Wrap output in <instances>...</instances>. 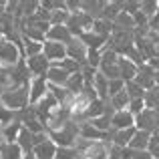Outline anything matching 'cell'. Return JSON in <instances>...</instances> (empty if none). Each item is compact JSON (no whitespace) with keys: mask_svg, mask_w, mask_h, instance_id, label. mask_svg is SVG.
<instances>
[{"mask_svg":"<svg viewBox=\"0 0 159 159\" xmlns=\"http://www.w3.org/2000/svg\"><path fill=\"white\" fill-rule=\"evenodd\" d=\"M0 70H2V65H0Z\"/></svg>","mask_w":159,"mask_h":159,"instance_id":"cell-46","label":"cell"},{"mask_svg":"<svg viewBox=\"0 0 159 159\" xmlns=\"http://www.w3.org/2000/svg\"><path fill=\"white\" fill-rule=\"evenodd\" d=\"M135 83H137V85H141L145 91L153 89V87H155V70H153L147 62L139 66V73H137V77H135Z\"/></svg>","mask_w":159,"mask_h":159,"instance_id":"cell-11","label":"cell"},{"mask_svg":"<svg viewBox=\"0 0 159 159\" xmlns=\"http://www.w3.org/2000/svg\"><path fill=\"white\" fill-rule=\"evenodd\" d=\"M129 103H131V97L127 95V91H121V93H117L115 97L109 99V105L113 107V111H125V109L129 107Z\"/></svg>","mask_w":159,"mask_h":159,"instance_id":"cell-27","label":"cell"},{"mask_svg":"<svg viewBox=\"0 0 159 159\" xmlns=\"http://www.w3.org/2000/svg\"><path fill=\"white\" fill-rule=\"evenodd\" d=\"M77 157H79V151L75 147H58L54 159H77Z\"/></svg>","mask_w":159,"mask_h":159,"instance_id":"cell-38","label":"cell"},{"mask_svg":"<svg viewBox=\"0 0 159 159\" xmlns=\"http://www.w3.org/2000/svg\"><path fill=\"white\" fill-rule=\"evenodd\" d=\"M24 151L18 147V143H2L0 145V159H22Z\"/></svg>","mask_w":159,"mask_h":159,"instance_id":"cell-24","label":"cell"},{"mask_svg":"<svg viewBox=\"0 0 159 159\" xmlns=\"http://www.w3.org/2000/svg\"><path fill=\"white\" fill-rule=\"evenodd\" d=\"M57 149H58L57 145H54L51 139H47L44 143H40L39 147H34L32 153H34L36 159H54L57 157Z\"/></svg>","mask_w":159,"mask_h":159,"instance_id":"cell-21","label":"cell"},{"mask_svg":"<svg viewBox=\"0 0 159 159\" xmlns=\"http://www.w3.org/2000/svg\"><path fill=\"white\" fill-rule=\"evenodd\" d=\"M125 91H127V95L131 99H143L145 97V89L141 85H137L135 81H129L125 83Z\"/></svg>","mask_w":159,"mask_h":159,"instance_id":"cell-33","label":"cell"},{"mask_svg":"<svg viewBox=\"0 0 159 159\" xmlns=\"http://www.w3.org/2000/svg\"><path fill=\"white\" fill-rule=\"evenodd\" d=\"M135 129L147 131L153 135L159 129V111H155V109H145L141 115L135 117Z\"/></svg>","mask_w":159,"mask_h":159,"instance_id":"cell-5","label":"cell"},{"mask_svg":"<svg viewBox=\"0 0 159 159\" xmlns=\"http://www.w3.org/2000/svg\"><path fill=\"white\" fill-rule=\"evenodd\" d=\"M141 12L151 20L153 16L159 12V2L157 0H143V2H141Z\"/></svg>","mask_w":159,"mask_h":159,"instance_id":"cell-34","label":"cell"},{"mask_svg":"<svg viewBox=\"0 0 159 159\" xmlns=\"http://www.w3.org/2000/svg\"><path fill=\"white\" fill-rule=\"evenodd\" d=\"M123 12V2H107V6H105V10H103V16L101 18L103 20H109V22H115V18Z\"/></svg>","mask_w":159,"mask_h":159,"instance_id":"cell-28","label":"cell"},{"mask_svg":"<svg viewBox=\"0 0 159 159\" xmlns=\"http://www.w3.org/2000/svg\"><path fill=\"white\" fill-rule=\"evenodd\" d=\"M58 66H61L62 70H66L69 75H77V73H81L83 70V66L79 65L77 61H73V58H65V61H61V62H57Z\"/></svg>","mask_w":159,"mask_h":159,"instance_id":"cell-36","label":"cell"},{"mask_svg":"<svg viewBox=\"0 0 159 159\" xmlns=\"http://www.w3.org/2000/svg\"><path fill=\"white\" fill-rule=\"evenodd\" d=\"M101 57H103V51H89V54H87V65L99 70V66H101Z\"/></svg>","mask_w":159,"mask_h":159,"instance_id":"cell-39","label":"cell"},{"mask_svg":"<svg viewBox=\"0 0 159 159\" xmlns=\"http://www.w3.org/2000/svg\"><path fill=\"white\" fill-rule=\"evenodd\" d=\"M93 32H95V34H99V36H103V39H111V34H113V22L103 20V18L95 20Z\"/></svg>","mask_w":159,"mask_h":159,"instance_id":"cell-30","label":"cell"},{"mask_svg":"<svg viewBox=\"0 0 159 159\" xmlns=\"http://www.w3.org/2000/svg\"><path fill=\"white\" fill-rule=\"evenodd\" d=\"M0 131H2V127H0Z\"/></svg>","mask_w":159,"mask_h":159,"instance_id":"cell-47","label":"cell"},{"mask_svg":"<svg viewBox=\"0 0 159 159\" xmlns=\"http://www.w3.org/2000/svg\"><path fill=\"white\" fill-rule=\"evenodd\" d=\"M0 103H2L4 107H8L10 111H14V113L26 109L30 105L28 87H8V89H4L2 95H0Z\"/></svg>","mask_w":159,"mask_h":159,"instance_id":"cell-1","label":"cell"},{"mask_svg":"<svg viewBox=\"0 0 159 159\" xmlns=\"http://www.w3.org/2000/svg\"><path fill=\"white\" fill-rule=\"evenodd\" d=\"M20 131H22V123L14 121V123L6 125V127H4L2 131H0V137H2L4 143H16V141H18Z\"/></svg>","mask_w":159,"mask_h":159,"instance_id":"cell-20","label":"cell"},{"mask_svg":"<svg viewBox=\"0 0 159 159\" xmlns=\"http://www.w3.org/2000/svg\"><path fill=\"white\" fill-rule=\"evenodd\" d=\"M119 69H121V79H123L125 83L135 81L137 73H139V66H137L135 62H131L129 58H125V57L119 58Z\"/></svg>","mask_w":159,"mask_h":159,"instance_id":"cell-19","label":"cell"},{"mask_svg":"<svg viewBox=\"0 0 159 159\" xmlns=\"http://www.w3.org/2000/svg\"><path fill=\"white\" fill-rule=\"evenodd\" d=\"M43 54L51 61V65H57V62L65 61L66 58V47L61 43H52V40H44V51Z\"/></svg>","mask_w":159,"mask_h":159,"instance_id":"cell-8","label":"cell"},{"mask_svg":"<svg viewBox=\"0 0 159 159\" xmlns=\"http://www.w3.org/2000/svg\"><path fill=\"white\" fill-rule=\"evenodd\" d=\"M79 137H83L87 141H107V133H101L97 127H93L91 121L79 123Z\"/></svg>","mask_w":159,"mask_h":159,"instance_id":"cell-12","label":"cell"},{"mask_svg":"<svg viewBox=\"0 0 159 159\" xmlns=\"http://www.w3.org/2000/svg\"><path fill=\"white\" fill-rule=\"evenodd\" d=\"M139 10H141V2H135V0H125L123 2V12H127V14L135 16Z\"/></svg>","mask_w":159,"mask_h":159,"instance_id":"cell-41","label":"cell"},{"mask_svg":"<svg viewBox=\"0 0 159 159\" xmlns=\"http://www.w3.org/2000/svg\"><path fill=\"white\" fill-rule=\"evenodd\" d=\"M16 121V113L14 111H10L8 107H4L2 103H0V127H6V125H10V123H14Z\"/></svg>","mask_w":159,"mask_h":159,"instance_id":"cell-35","label":"cell"},{"mask_svg":"<svg viewBox=\"0 0 159 159\" xmlns=\"http://www.w3.org/2000/svg\"><path fill=\"white\" fill-rule=\"evenodd\" d=\"M135 127V115L125 109V111H117L113 115V131H123V129Z\"/></svg>","mask_w":159,"mask_h":159,"instance_id":"cell-13","label":"cell"},{"mask_svg":"<svg viewBox=\"0 0 159 159\" xmlns=\"http://www.w3.org/2000/svg\"><path fill=\"white\" fill-rule=\"evenodd\" d=\"M32 139H34V135H32L28 129L22 127V131H20L18 141H16V143H18V147L22 149L24 153H32V151H34V141H32Z\"/></svg>","mask_w":159,"mask_h":159,"instance_id":"cell-26","label":"cell"},{"mask_svg":"<svg viewBox=\"0 0 159 159\" xmlns=\"http://www.w3.org/2000/svg\"><path fill=\"white\" fill-rule=\"evenodd\" d=\"M48 93L58 101V105H65V103L69 101V97H70V93L66 91V87H58V85H48Z\"/></svg>","mask_w":159,"mask_h":159,"instance_id":"cell-32","label":"cell"},{"mask_svg":"<svg viewBox=\"0 0 159 159\" xmlns=\"http://www.w3.org/2000/svg\"><path fill=\"white\" fill-rule=\"evenodd\" d=\"M149 30H151V32H159V12L149 20Z\"/></svg>","mask_w":159,"mask_h":159,"instance_id":"cell-42","label":"cell"},{"mask_svg":"<svg viewBox=\"0 0 159 159\" xmlns=\"http://www.w3.org/2000/svg\"><path fill=\"white\" fill-rule=\"evenodd\" d=\"M135 18H133L131 14H127V12H121L119 16L115 18V22H113V30H127V32H133L135 30Z\"/></svg>","mask_w":159,"mask_h":159,"instance_id":"cell-22","label":"cell"},{"mask_svg":"<svg viewBox=\"0 0 159 159\" xmlns=\"http://www.w3.org/2000/svg\"><path fill=\"white\" fill-rule=\"evenodd\" d=\"M26 65H28V70H30L32 77H47L48 69H51V61H48L44 54L26 58Z\"/></svg>","mask_w":159,"mask_h":159,"instance_id":"cell-9","label":"cell"},{"mask_svg":"<svg viewBox=\"0 0 159 159\" xmlns=\"http://www.w3.org/2000/svg\"><path fill=\"white\" fill-rule=\"evenodd\" d=\"M85 77H83V73H77V75H70L69 83H66V91H69L70 95H79L83 89H85Z\"/></svg>","mask_w":159,"mask_h":159,"instance_id":"cell-29","label":"cell"},{"mask_svg":"<svg viewBox=\"0 0 159 159\" xmlns=\"http://www.w3.org/2000/svg\"><path fill=\"white\" fill-rule=\"evenodd\" d=\"M79 39L85 43V47L89 48V51H103V48L107 47V43H109V39H103V36L95 34L93 30H91V32H85V34H81Z\"/></svg>","mask_w":159,"mask_h":159,"instance_id":"cell-17","label":"cell"},{"mask_svg":"<svg viewBox=\"0 0 159 159\" xmlns=\"http://www.w3.org/2000/svg\"><path fill=\"white\" fill-rule=\"evenodd\" d=\"M93 87H95V91H97L99 99L107 101V99H109V79L101 73V70L95 75V79H93Z\"/></svg>","mask_w":159,"mask_h":159,"instance_id":"cell-23","label":"cell"},{"mask_svg":"<svg viewBox=\"0 0 159 159\" xmlns=\"http://www.w3.org/2000/svg\"><path fill=\"white\" fill-rule=\"evenodd\" d=\"M48 139L57 147H75V143L79 139V123L77 121H69L58 131H48Z\"/></svg>","mask_w":159,"mask_h":159,"instance_id":"cell-2","label":"cell"},{"mask_svg":"<svg viewBox=\"0 0 159 159\" xmlns=\"http://www.w3.org/2000/svg\"><path fill=\"white\" fill-rule=\"evenodd\" d=\"M93 24H95V18H91L89 14L79 10V12H75V14H70L69 22H66V28L70 30V34H73L75 39H79L81 34L93 30Z\"/></svg>","mask_w":159,"mask_h":159,"instance_id":"cell-4","label":"cell"},{"mask_svg":"<svg viewBox=\"0 0 159 159\" xmlns=\"http://www.w3.org/2000/svg\"><path fill=\"white\" fill-rule=\"evenodd\" d=\"M149 143H151V133L137 129V133L133 135L131 143H129V149H133V151H147Z\"/></svg>","mask_w":159,"mask_h":159,"instance_id":"cell-18","label":"cell"},{"mask_svg":"<svg viewBox=\"0 0 159 159\" xmlns=\"http://www.w3.org/2000/svg\"><path fill=\"white\" fill-rule=\"evenodd\" d=\"M143 101H145V107L147 109H159V85H155L149 91H145Z\"/></svg>","mask_w":159,"mask_h":159,"instance_id":"cell-31","label":"cell"},{"mask_svg":"<svg viewBox=\"0 0 159 159\" xmlns=\"http://www.w3.org/2000/svg\"><path fill=\"white\" fill-rule=\"evenodd\" d=\"M22 58H24L22 48H20L18 44L8 40V39H4V36L0 39V65L10 69V66H16Z\"/></svg>","mask_w":159,"mask_h":159,"instance_id":"cell-3","label":"cell"},{"mask_svg":"<svg viewBox=\"0 0 159 159\" xmlns=\"http://www.w3.org/2000/svg\"><path fill=\"white\" fill-rule=\"evenodd\" d=\"M48 95V81L44 77H32L30 85H28V99L30 105H36L40 99H44Z\"/></svg>","mask_w":159,"mask_h":159,"instance_id":"cell-6","label":"cell"},{"mask_svg":"<svg viewBox=\"0 0 159 159\" xmlns=\"http://www.w3.org/2000/svg\"><path fill=\"white\" fill-rule=\"evenodd\" d=\"M87 54H89V48L85 47V43H83L81 39H73L66 44V58L77 61L81 66L87 65Z\"/></svg>","mask_w":159,"mask_h":159,"instance_id":"cell-7","label":"cell"},{"mask_svg":"<svg viewBox=\"0 0 159 159\" xmlns=\"http://www.w3.org/2000/svg\"><path fill=\"white\" fill-rule=\"evenodd\" d=\"M105 6H107V2L105 0H81V10L85 12V14H89L91 18H95V20H99L103 16V10H105Z\"/></svg>","mask_w":159,"mask_h":159,"instance_id":"cell-15","label":"cell"},{"mask_svg":"<svg viewBox=\"0 0 159 159\" xmlns=\"http://www.w3.org/2000/svg\"><path fill=\"white\" fill-rule=\"evenodd\" d=\"M44 51V43H34V40H24L22 39V57L24 58H32L39 57Z\"/></svg>","mask_w":159,"mask_h":159,"instance_id":"cell-25","label":"cell"},{"mask_svg":"<svg viewBox=\"0 0 159 159\" xmlns=\"http://www.w3.org/2000/svg\"><path fill=\"white\" fill-rule=\"evenodd\" d=\"M145 109H147V107H145V101H143V99H131V103H129L127 111L131 113V115L137 117V115H141Z\"/></svg>","mask_w":159,"mask_h":159,"instance_id":"cell-37","label":"cell"},{"mask_svg":"<svg viewBox=\"0 0 159 159\" xmlns=\"http://www.w3.org/2000/svg\"><path fill=\"white\" fill-rule=\"evenodd\" d=\"M125 91V81L123 79H115V81H109V99L115 97L117 93Z\"/></svg>","mask_w":159,"mask_h":159,"instance_id":"cell-40","label":"cell"},{"mask_svg":"<svg viewBox=\"0 0 159 159\" xmlns=\"http://www.w3.org/2000/svg\"><path fill=\"white\" fill-rule=\"evenodd\" d=\"M22 159H36V157H34V153H24Z\"/></svg>","mask_w":159,"mask_h":159,"instance_id":"cell-43","label":"cell"},{"mask_svg":"<svg viewBox=\"0 0 159 159\" xmlns=\"http://www.w3.org/2000/svg\"><path fill=\"white\" fill-rule=\"evenodd\" d=\"M2 143H4V141H2V137H0V145H2Z\"/></svg>","mask_w":159,"mask_h":159,"instance_id":"cell-45","label":"cell"},{"mask_svg":"<svg viewBox=\"0 0 159 159\" xmlns=\"http://www.w3.org/2000/svg\"><path fill=\"white\" fill-rule=\"evenodd\" d=\"M155 85H159V70L155 73Z\"/></svg>","mask_w":159,"mask_h":159,"instance_id":"cell-44","label":"cell"},{"mask_svg":"<svg viewBox=\"0 0 159 159\" xmlns=\"http://www.w3.org/2000/svg\"><path fill=\"white\" fill-rule=\"evenodd\" d=\"M48 81V85H58V87H66V83H69L70 75L66 73V70H62L58 65H51V69H48L47 77H44Z\"/></svg>","mask_w":159,"mask_h":159,"instance_id":"cell-16","label":"cell"},{"mask_svg":"<svg viewBox=\"0 0 159 159\" xmlns=\"http://www.w3.org/2000/svg\"><path fill=\"white\" fill-rule=\"evenodd\" d=\"M111 145L113 143H109V141H93L91 147L85 153H81V155H85L87 159H109Z\"/></svg>","mask_w":159,"mask_h":159,"instance_id":"cell-10","label":"cell"},{"mask_svg":"<svg viewBox=\"0 0 159 159\" xmlns=\"http://www.w3.org/2000/svg\"><path fill=\"white\" fill-rule=\"evenodd\" d=\"M75 36L70 34V30L66 28V24L62 26H51V30L47 32V40H52V43H61V44H69Z\"/></svg>","mask_w":159,"mask_h":159,"instance_id":"cell-14","label":"cell"}]
</instances>
